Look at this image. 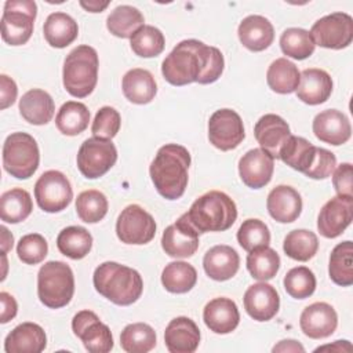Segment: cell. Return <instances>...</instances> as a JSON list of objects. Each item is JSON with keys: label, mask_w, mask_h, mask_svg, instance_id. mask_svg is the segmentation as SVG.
<instances>
[{"label": "cell", "mask_w": 353, "mask_h": 353, "mask_svg": "<svg viewBox=\"0 0 353 353\" xmlns=\"http://www.w3.org/2000/svg\"><path fill=\"white\" fill-rule=\"evenodd\" d=\"M222 52L203 41L189 39L178 43L161 63L164 79L172 85L211 84L223 72Z\"/></svg>", "instance_id": "1"}, {"label": "cell", "mask_w": 353, "mask_h": 353, "mask_svg": "<svg viewBox=\"0 0 353 353\" xmlns=\"http://www.w3.org/2000/svg\"><path fill=\"white\" fill-rule=\"evenodd\" d=\"M189 165L190 153L185 146L176 143L161 146L149 167L152 182L159 194L167 200L179 199L188 186Z\"/></svg>", "instance_id": "2"}, {"label": "cell", "mask_w": 353, "mask_h": 353, "mask_svg": "<svg viewBox=\"0 0 353 353\" xmlns=\"http://www.w3.org/2000/svg\"><path fill=\"white\" fill-rule=\"evenodd\" d=\"M95 290L106 299L119 306H128L137 302L143 291L141 274L117 262L101 263L92 276Z\"/></svg>", "instance_id": "3"}, {"label": "cell", "mask_w": 353, "mask_h": 353, "mask_svg": "<svg viewBox=\"0 0 353 353\" xmlns=\"http://www.w3.org/2000/svg\"><path fill=\"white\" fill-rule=\"evenodd\" d=\"M185 215L199 233L223 232L234 223L237 207L226 193L211 190L196 199Z\"/></svg>", "instance_id": "4"}, {"label": "cell", "mask_w": 353, "mask_h": 353, "mask_svg": "<svg viewBox=\"0 0 353 353\" xmlns=\"http://www.w3.org/2000/svg\"><path fill=\"white\" fill-rule=\"evenodd\" d=\"M98 54L91 46L73 48L65 58L62 79L65 90L76 98L88 97L98 81Z\"/></svg>", "instance_id": "5"}, {"label": "cell", "mask_w": 353, "mask_h": 353, "mask_svg": "<svg viewBox=\"0 0 353 353\" xmlns=\"http://www.w3.org/2000/svg\"><path fill=\"white\" fill-rule=\"evenodd\" d=\"M74 294V276L70 266L61 261L46 262L37 273V295L50 309L66 306Z\"/></svg>", "instance_id": "6"}, {"label": "cell", "mask_w": 353, "mask_h": 353, "mask_svg": "<svg viewBox=\"0 0 353 353\" xmlns=\"http://www.w3.org/2000/svg\"><path fill=\"white\" fill-rule=\"evenodd\" d=\"M40 163L36 139L28 132H12L3 143V167L18 179L30 178Z\"/></svg>", "instance_id": "7"}, {"label": "cell", "mask_w": 353, "mask_h": 353, "mask_svg": "<svg viewBox=\"0 0 353 353\" xmlns=\"http://www.w3.org/2000/svg\"><path fill=\"white\" fill-rule=\"evenodd\" d=\"M37 6L33 0H8L1 17V37L10 46L25 44L33 33Z\"/></svg>", "instance_id": "8"}, {"label": "cell", "mask_w": 353, "mask_h": 353, "mask_svg": "<svg viewBox=\"0 0 353 353\" xmlns=\"http://www.w3.org/2000/svg\"><path fill=\"white\" fill-rule=\"evenodd\" d=\"M117 160V149L112 139L88 138L77 152V167L88 179L105 175Z\"/></svg>", "instance_id": "9"}, {"label": "cell", "mask_w": 353, "mask_h": 353, "mask_svg": "<svg viewBox=\"0 0 353 353\" xmlns=\"http://www.w3.org/2000/svg\"><path fill=\"white\" fill-rule=\"evenodd\" d=\"M34 199L39 207L46 212H59L65 210L73 199L69 179L57 170L43 172L34 183Z\"/></svg>", "instance_id": "10"}, {"label": "cell", "mask_w": 353, "mask_h": 353, "mask_svg": "<svg viewBox=\"0 0 353 353\" xmlns=\"http://www.w3.org/2000/svg\"><path fill=\"white\" fill-rule=\"evenodd\" d=\"M309 33L320 47L346 48L353 40V18L346 12H332L317 19Z\"/></svg>", "instance_id": "11"}, {"label": "cell", "mask_w": 353, "mask_h": 353, "mask_svg": "<svg viewBox=\"0 0 353 353\" xmlns=\"http://www.w3.org/2000/svg\"><path fill=\"white\" fill-rule=\"evenodd\" d=\"M116 234L124 244H148L156 234V222L141 205L130 204L117 218Z\"/></svg>", "instance_id": "12"}, {"label": "cell", "mask_w": 353, "mask_h": 353, "mask_svg": "<svg viewBox=\"0 0 353 353\" xmlns=\"http://www.w3.org/2000/svg\"><path fill=\"white\" fill-rule=\"evenodd\" d=\"M244 125L240 114L232 109L215 110L208 121V139L216 149H236L244 139Z\"/></svg>", "instance_id": "13"}, {"label": "cell", "mask_w": 353, "mask_h": 353, "mask_svg": "<svg viewBox=\"0 0 353 353\" xmlns=\"http://www.w3.org/2000/svg\"><path fill=\"white\" fill-rule=\"evenodd\" d=\"M74 335L91 353H108L113 349V336L106 324L91 310H81L72 320Z\"/></svg>", "instance_id": "14"}, {"label": "cell", "mask_w": 353, "mask_h": 353, "mask_svg": "<svg viewBox=\"0 0 353 353\" xmlns=\"http://www.w3.org/2000/svg\"><path fill=\"white\" fill-rule=\"evenodd\" d=\"M353 219V197L335 196L330 199L320 210L317 218V229L321 236L335 239L352 223Z\"/></svg>", "instance_id": "15"}, {"label": "cell", "mask_w": 353, "mask_h": 353, "mask_svg": "<svg viewBox=\"0 0 353 353\" xmlns=\"http://www.w3.org/2000/svg\"><path fill=\"white\" fill-rule=\"evenodd\" d=\"M164 252L172 258H189L199 248V232L183 214L175 223L165 228L161 236Z\"/></svg>", "instance_id": "16"}, {"label": "cell", "mask_w": 353, "mask_h": 353, "mask_svg": "<svg viewBox=\"0 0 353 353\" xmlns=\"http://www.w3.org/2000/svg\"><path fill=\"white\" fill-rule=\"evenodd\" d=\"M273 170L274 159L261 148L248 150L239 161L240 178L251 189L266 186L272 179Z\"/></svg>", "instance_id": "17"}, {"label": "cell", "mask_w": 353, "mask_h": 353, "mask_svg": "<svg viewBox=\"0 0 353 353\" xmlns=\"http://www.w3.org/2000/svg\"><path fill=\"white\" fill-rule=\"evenodd\" d=\"M302 332L312 339H323L334 334L338 314L327 302H314L303 309L299 319Z\"/></svg>", "instance_id": "18"}, {"label": "cell", "mask_w": 353, "mask_h": 353, "mask_svg": "<svg viewBox=\"0 0 353 353\" xmlns=\"http://www.w3.org/2000/svg\"><path fill=\"white\" fill-rule=\"evenodd\" d=\"M243 301L245 312L256 321L272 320L280 307V296L276 288L265 281L250 285Z\"/></svg>", "instance_id": "19"}, {"label": "cell", "mask_w": 353, "mask_h": 353, "mask_svg": "<svg viewBox=\"0 0 353 353\" xmlns=\"http://www.w3.org/2000/svg\"><path fill=\"white\" fill-rule=\"evenodd\" d=\"M312 130L317 139L334 146L346 143L352 135L349 119L336 109H327L317 113L313 119Z\"/></svg>", "instance_id": "20"}, {"label": "cell", "mask_w": 353, "mask_h": 353, "mask_svg": "<svg viewBox=\"0 0 353 353\" xmlns=\"http://www.w3.org/2000/svg\"><path fill=\"white\" fill-rule=\"evenodd\" d=\"M254 135L262 150L269 153L273 159H279L280 150L291 132L290 125L284 119L277 114L268 113L256 121Z\"/></svg>", "instance_id": "21"}, {"label": "cell", "mask_w": 353, "mask_h": 353, "mask_svg": "<svg viewBox=\"0 0 353 353\" xmlns=\"http://www.w3.org/2000/svg\"><path fill=\"white\" fill-rule=\"evenodd\" d=\"M164 343L171 353H193L200 343V330L192 319L175 317L165 327Z\"/></svg>", "instance_id": "22"}, {"label": "cell", "mask_w": 353, "mask_h": 353, "mask_svg": "<svg viewBox=\"0 0 353 353\" xmlns=\"http://www.w3.org/2000/svg\"><path fill=\"white\" fill-rule=\"evenodd\" d=\"M270 216L280 223H290L298 219L302 212L301 194L288 185H279L270 190L266 200Z\"/></svg>", "instance_id": "23"}, {"label": "cell", "mask_w": 353, "mask_h": 353, "mask_svg": "<svg viewBox=\"0 0 353 353\" xmlns=\"http://www.w3.org/2000/svg\"><path fill=\"white\" fill-rule=\"evenodd\" d=\"M203 320L212 332L229 334L239 325L240 313L234 301L219 296L214 298L204 306Z\"/></svg>", "instance_id": "24"}, {"label": "cell", "mask_w": 353, "mask_h": 353, "mask_svg": "<svg viewBox=\"0 0 353 353\" xmlns=\"http://www.w3.org/2000/svg\"><path fill=\"white\" fill-rule=\"evenodd\" d=\"M47 346L44 330L36 323H22L17 325L4 341L7 353H40Z\"/></svg>", "instance_id": "25"}, {"label": "cell", "mask_w": 353, "mask_h": 353, "mask_svg": "<svg viewBox=\"0 0 353 353\" xmlns=\"http://www.w3.org/2000/svg\"><path fill=\"white\" fill-rule=\"evenodd\" d=\"M331 92L332 79L325 70L309 68L301 73L296 97L302 102L307 105H320L330 98Z\"/></svg>", "instance_id": "26"}, {"label": "cell", "mask_w": 353, "mask_h": 353, "mask_svg": "<svg viewBox=\"0 0 353 353\" xmlns=\"http://www.w3.org/2000/svg\"><path fill=\"white\" fill-rule=\"evenodd\" d=\"M203 266L207 276L216 281H226L232 279L240 266V258L236 250L230 245L219 244L210 248L204 258Z\"/></svg>", "instance_id": "27"}, {"label": "cell", "mask_w": 353, "mask_h": 353, "mask_svg": "<svg viewBox=\"0 0 353 353\" xmlns=\"http://www.w3.org/2000/svg\"><path fill=\"white\" fill-rule=\"evenodd\" d=\"M237 34L245 48L258 52L266 50L273 43L274 29L268 18L262 15H248L240 22Z\"/></svg>", "instance_id": "28"}, {"label": "cell", "mask_w": 353, "mask_h": 353, "mask_svg": "<svg viewBox=\"0 0 353 353\" xmlns=\"http://www.w3.org/2000/svg\"><path fill=\"white\" fill-rule=\"evenodd\" d=\"M55 112L54 99L51 95L40 88L26 91L19 99L21 116L33 125H43L51 121Z\"/></svg>", "instance_id": "29"}, {"label": "cell", "mask_w": 353, "mask_h": 353, "mask_svg": "<svg viewBox=\"0 0 353 353\" xmlns=\"http://www.w3.org/2000/svg\"><path fill=\"white\" fill-rule=\"evenodd\" d=\"M121 88L124 97L137 105H145L154 99L157 92V85L153 74L141 68L128 70L121 81Z\"/></svg>", "instance_id": "30"}, {"label": "cell", "mask_w": 353, "mask_h": 353, "mask_svg": "<svg viewBox=\"0 0 353 353\" xmlns=\"http://www.w3.org/2000/svg\"><path fill=\"white\" fill-rule=\"evenodd\" d=\"M43 33L44 39L51 47L65 48L76 40L79 26L69 14L57 11L47 17L43 26Z\"/></svg>", "instance_id": "31"}, {"label": "cell", "mask_w": 353, "mask_h": 353, "mask_svg": "<svg viewBox=\"0 0 353 353\" xmlns=\"http://www.w3.org/2000/svg\"><path fill=\"white\" fill-rule=\"evenodd\" d=\"M268 85L277 94H291L296 91L301 80V72L296 65L287 58L274 59L266 72Z\"/></svg>", "instance_id": "32"}, {"label": "cell", "mask_w": 353, "mask_h": 353, "mask_svg": "<svg viewBox=\"0 0 353 353\" xmlns=\"http://www.w3.org/2000/svg\"><path fill=\"white\" fill-rule=\"evenodd\" d=\"M316 148L317 146L302 137L290 135L280 150L279 159H281L291 168L305 174L316 159Z\"/></svg>", "instance_id": "33"}, {"label": "cell", "mask_w": 353, "mask_h": 353, "mask_svg": "<svg viewBox=\"0 0 353 353\" xmlns=\"http://www.w3.org/2000/svg\"><path fill=\"white\" fill-rule=\"evenodd\" d=\"M33 210L30 194L22 188H14L4 192L0 197V216L7 223L25 221Z\"/></svg>", "instance_id": "34"}, {"label": "cell", "mask_w": 353, "mask_h": 353, "mask_svg": "<svg viewBox=\"0 0 353 353\" xmlns=\"http://www.w3.org/2000/svg\"><path fill=\"white\" fill-rule=\"evenodd\" d=\"M59 252L70 259L84 258L92 247V236L83 226H68L57 237Z\"/></svg>", "instance_id": "35"}, {"label": "cell", "mask_w": 353, "mask_h": 353, "mask_svg": "<svg viewBox=\"0 0 353 353\" xmlns=\"http://www.w3.org/2000/svg\"><path fill=\"white\" fill-rule=\"evenodd\" d=\"M328 274L330 279L341 287L353 284V244L350 240L342 241L334 247L330 255Z\"/></svg>", "instance_id": "36"}, {"label": "cell", "mask_w": 353, "mask_h": 353, "mask_svg": "<svg viewBox=\"0 0 353 353\" xmlns=\"http://www.w3.org/2000/svg\"><path fill=\"white\" fill-rule=\"evenodd\" d=\"M88 121L90 110L84 103L76 101L65 102L55 116L57 128L69 137L81 134L88 127Z\"/></svg>", "instance_id": "37"}, {"label": "cell", "mask_w": 353, "mask_h": 353, "mask_svg": "<svg viewBox=\"0 0 353 353\" xmlns=\"http://www.w3.org/2000/svg\"><path fill=\"white\" fill-rule=\"evenodd\" d=\"M196 269L183 261L170 262L161 272V284L172 294H185L190 291L196 285Z\"/></svg>", "instance_id": "38"}, {"label": "cell", "mask_w": 353, "mask_h": 353, "mask_svg": "<svg viewBox=\"0 0 353 353\" xmlns=\"http://www.w3.org/2000/svg\"><path fill=\"white\" fill-rule=\"evenodd\" d=\"M143 15L141 11L132 6H119L116 7L106 19L108 30L121 39H131L132 34L143 26Z\"/></svg>", "instance_id": "39"}, {"label": "cell", "mask_w": 353, "mask_h": 353, "mask_svg": "<svg viewBox=\"0 0 353 353\" xmlns=\"http://www.w3.org/2000/svg\"><path fill=\"white\" fill-rule=\"evenodd\" d=\"M283 250L287 256L295 261L306 262L316 255L319 250V240L312 230L295 229L285 236Z\"/></svg>", "instance_id": "40"}, {"label": "cell", "mask_w": 353, "mask_h": 353, "mask_svg": "<svg viewBox=\"0 0 353 353\" xmlns=\"http://www.w3.org/2000/svg\"><path fill=\"white\" fill-rule=\"evenodd\" d=\"M120 345L127 353H146L156 346V332L146 323H132L120 334Z\"/></svg>", "instance_id": "41"}, {"label": "cell", "mask_w": 353, "mask_h": 353, "mask_svg": "<svg viewBox=\"0 0 353 353\" xmlns=\"http://www.w3.org/2000/svg\"><path fill=\"white\" fill-rule=\"evenodd\" d=\"M247 269L256 280H270L280 269V256L269 245L255 248L247 255Z\"/></svg>", "instance_id": "42"}, {"label": "cell", "mask_w": 353, "mask_h": 353, "mask_svg": "<svg viewBox=\"0 0 353 353\" xmlns=\"http://www.w3.org/2000/svg\"><path fill=\"white\" fill-rule=\"evenodd\" d=\"M280 48L284 55L294 59L309 58L316 48L310 33L301 28H288L280 36Z\"/></svg>", "instance_id": "43"}, {"label": "cell", "mask_w": 353, "mask_h": 353, "mask_svg": "<svg viewBox=\"0 0 353 353\" xmlns=\"http://www.w3.org/2000/svg\"><path fill=\"white\" fill-rule=\"evenodd\" d=\"M131 50L142 58H153L163 52L165 40L160 29L152 25H143L130 39Z\"/></svg>", "instance_id": "44"}, {"label": "cell", "mask_w": 353, "mask_h": 353, "mask_svg": "<svg viewBox=\"0 0 353 353\" xmlns=\"http://www.w3.org/2000/svg\"><path fill=\"white\" fill-rule=\"evenodd\" d=\"M106 196L95 189L81 192L76 199V212L79 218L85 223H97L108 212Z\"/></svg>", "instance_id": "45"}, {"label": "cell", "mask_w": 353, "mask_h": 353, "mask_svg": "<svg viewBox=\"0 0 353 353\" xmlns=\"http://www.w3.org/2000/svg\"><path fill=\"white\" fill-rule=\"evenodd\" d=\"M284 288L287 294L295 299L309 298L316 290L314 273L306 266H296L284 276Z\"/></svg>", "instance_id": "46"}, {"label": "cell", "mask_w": 353, "mask_h": 353, "mask_svg": "<svg viewBox=\"0 0 353 353\" xmlns=\"http://www.w3.org/2000/svg\"><path fill=\"white\" fill-rule=\"evenodd\" d=\"M237 241L245 251L266 247L270 243V232L265 222L256 218L245 219L237 230Z\"/></svg>", "instance_id": "47"}, {"label": "cell", "mask_w": 353, "mask_h": 353, "mask_svg": "<svg viewBox=\"0 0 353 353\" xmlns=\"http://www.w3.org/2000/svg\"><path fill=\"white\" fill-rule=\"evenodd\" d=\"M48 252V244L46 239L39 233H29L19 239L17 245L18 258L26 265L40 263Z\"/></svg>", "instance_id": "48"}, {"label": "cell", "mask_w": 353, "mask_h": 353, "mask_svg": "<svg viewBox=\"0 0 353 353\" xmlns=\"http://www.w3.org/2000/svg\"><path fill=\"white\" fill-rule=\"evenodd\" d=\"M121 125L120 113L112 106H102L92 121L91 132L97 138L112 139L117 135Z\"/></svg>", "instance_id": "49"}, {"label": "cell", "mask_w": 353, "mask_h": 353, "mask_svg": "<svg viewBox=\"0 0 353 353\" xmlns=\"http://www.w3.org/2000/svg\"><path fill=\"white\" fill-rule=\"evenodd\" d=\"M335 167H336L335 154L324 148H316V159L312 167L305 172V175L312 179H325L334 172Z\"/></svg>", "instance_id": "50"}, {"label": "cell", "mask_w": 353, "mask_h": 353, "mask_svg": "<svg viewBox=\"0 0 353 353\" xmlns=\"http://www.w3.org/2000/svg\"><path fill=\"white\" fill-rule=\"evenodd\" d=\"M353 167L350 163H342L332 172V185L338 196L353 197Z\"/></svg>", "instance_id": "51"}, {"label": "cell", "mask_w": 353, "mask_h": 353, "mask_svg": "<svg viewBox=\"0 0 353 353\" xmlns=\"http://www.w3.org/2000/svg\"><path fill=\"white\" fill-rule=\"evenodd\" d=\"M0 109H7L8 106H11L15 99H17V94H18V88L15 81L8 77L7 74H1L0 76Z\"/></svg>", "instance_id": "52"}, {"label": "cell", "mask_w": 353, "mask_h": 353, "mask_svg": "<svg viewBox=\"0 0 353 353\" xmlns=\"http://www.w3.org/2000/svg\"><path fill=\"white\" fill-rule=\"evenodd\" d=\"M0 302H1L0 323L6 324V323H8L11 319L15 317L17 310H18V305H17V301L14 299V296L10 295V294L6 292V291L0 292Z\"/></svg>", "instance_id": "53"}, {"label": "cell", "mask_w": 353, "mask_h": 353, "mask_svg": "<svg viewBox=\"0 0 353 353\" xmlns=\"http://www.w3.org/2000/svg\"><path fill=\"white\" fill-rule=\"evenodd\" d=\"M272 352H305V347L294 339H284L280 341L277 345L273 346Z\"/></svg>", "instance_id": "54"}, {"label": "cell", "mask_w": 353, "mask_h": 353, "mask_svg": "<svg viewBox=\"0 0 353 353\" xmlns=\"http://www.w3.org/2000/svg\"><path fill=\"white\" fill-rule=\"evenodd\" d=\"M323 350H331V352H350L352 345L349 341H335L332 345H324L314 349V352H323Z\"/></svg>", "instance_id": "55"}, {"label": "cell", "mask_w": 353, "mask_h": 353, "mask_svg": "<svg viewBox=\"0 0 353 353\" xmlns=\"http://www.w3.org/2000/svg\"><path fill=\"white\" fill-rule=\"evenodd\" d=\"M0 230H1V252L7 254L12 248L14 237H12V234L8 232V229L6 226H1Z\"/></svg>", "instance_id": "56"}, {"label": "cell", "mask_w": 353, "mask_h": 353, "mask_svg": "<svg viewBox=\"0 0 353 353\" xmlns=\"http://www.w3.org/2000/svg\"><path fill=\"white\" fill-rule=\"evenodd\" d=\"M80 6L88 12H101L109 6V1H80Z\"/></svg>", "instance_id": "57"}]
</instances>
